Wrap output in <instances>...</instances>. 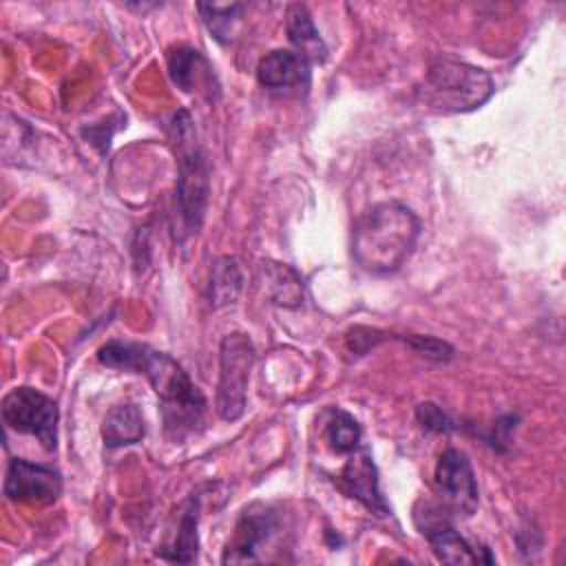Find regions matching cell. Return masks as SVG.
I'll list each match as a JSON object with an SVG mask.
<instances>
[{
    "label": "cell",
    "instance_id": "cell-21",
    "mask_svg": "<svg viewBox=\"0 0 566 566\" xmlns=\"http://www.w3.org/2000/svg\"><path fill=\"white\" fill-rule=\"evenodd\" d=\"M405 345H407L413 354H418V356H422V358H427V360H436V363H447V360H451L453 354H455V349H453L449 343H444V340H440V338H433V336H422V334H411V336H407V338H405Z\"/></svg>",
    "mask_w": 566,
    "mask_h": 566
},
{
    "label": "cell",
    "instance_id": "cell-24",
    "mask_svg": "<svg viewBox=\"0 0 566 566\" xmlns=\"http://www.w3.org/2000/svg\"><path fill=\"white\" fill-rule=\"evenodd\" d=\"M378 340H382L380 332L376 329H369V327H354L349 334H347V347L354 352V354H365L369 347H374Z\"/></svg>",
    "mask_w": 566,
    "mask_h": 566
},
{
    "label": "cell",
    "instance_id": "cell-17",
    "mask_svg": "<svg viewBox=\"0 0 566 566\" xmlns=\"http://www.w3.org/2000/svg\"><path fill=\"white\" fill-rule=\"evenodd\" d=\"M197 520H199V504L192 497L186 506L184 513L179 517V526H177V535L170 544V548H161L157 551L164 559L168 562H181V564H192L197 559V551H199V537H197Z\"/></svg>",
    "mask_w": 566,
    "mask_h": 566
},
{
    "label": "cell",
    "instance_id": "cell-4",
    "mask_svg": "<svg viewBox=\"0 0 566 566\" xmlns=\"http://www.w3.org/2000/svg\"><path fill=\"white\" fill-rule=\"evenodd\" d=\"M172 130H175V148H177V157H179L175 203H177V212H179L184 232L192 234L199 230L203 214H206L208 192H210V170H208V161L197 144L195 126H192L188 111H179L175 115Z\"/></svg>",
    "mask_w": 566,
    "mask_h": 566
},
{
    "label": "cell",
    "instance_id": "cell-19",
    "mask_svg": "<svg viewBox=\"0 0 566 566\" xmlns=\"http://www.w3.org/2000/svg\"><path fill=\"white\" fill-rule=\"evenodd\" d=\"M360 438L363 429L358 420L343 409H332L329 420L325 424V440L329 449L336 453H352L354 449L360 447Z\"/></svg>",
    "mask_w": 566,
    "mask_h": 566
},
{
    "label": "cell",
    "instance_id": "cell-18",
    "mask_svg": "<svg viewBox=\"0 0 566 566\" xmlns=\"http://www.w3.org/2000/svg\"><path fill=\"white\" fill-rule=\"evenodd\" d=\"M243 287V274L234 256H219L210 272L208 298L212 307L232 305Z\"/></svg>",
    "mask_w": 566,
    "mask_h": 566
},
{
    "label": "cell",
    "instance_id": "cell-15",
    "mask_svg": "<svg viewBox=\"0 0 566 566\" xmlns=\"http://www.w3.org/2000/svg\"><path fill=\"white\" fill-rule=\"evenodd\" d=\"M285 31H287V38L294 44L296 53H301L310 64L327 60V46H325L321 33L316 31L305 4H292L287 9Z\"/></svg>",
    "mask_w": 566,
    "mask_h": 566
},
{
    "label": "cell",
    "instance_id": "cell-12",
    "mask_svg": "<svg viewBox=\"0 0 566 566\" xmlns=\"http://www.w3.org/2000/svg\"><path fill=\"white\" fill-rule=\"evenodd\" d=\"M310 77V62L290 49L270 51L256 66L259 84L272 93H305Z\"/></svg>",
    "mask_w": 566,
    "mask_h": 566
},
{
    "label": "cell",
    "instance_id": "cell-7",
    "mask_svg": "<svg viewBox=\"0 0 566 566\" xmlns=\"http://www.w3.org/2000/svg\"><path fill=\"white\" fill-rule=\"evenodd\" d=\"M413 520L440 562H447V564H493L495 562L489 548L471 546L460 535V531H455V526L447 520V515H442V511L433 509L431 504L418 502L413 511Z\"/></svg>",
    "mask_w": 566,
    "mask_h": 566
},
{
    "label": "cell",
    "instance_id": "cell-6",
    "mask_svg": "<svg viewBox=\"0 0 566 566\" xmlns=\"http://www.w3.org/2000/svg\"><path fill=\"white\" fill-rule=\"evenodd\" d=\"M57 402L33 387H15L2 398V420L18 433L33 436L44 449L57 444Z\"/></svg>",
    "mask_w": 566,
    "mask_h": 566
},
{
    "label": "cell",
    "instance_id": "cell-16",
    "mask_svg": "<svg viewBox=\"0 0 566 566\" xmlns=\"http://www.w3.org/2000/svg\"><path fill=\"white\" fill-rule=\"evenodd\" d=\"M146 427L139 409L133 402H122L111 407L102 424V440L108 449L135 444L144 438Z\"/></svg>",
    "mask_w": 566,
    "mask_h": 566
},
{
    "label": "cell",
    "instance_id": "cell-9",
    "mask_svg": "<svg viewBox=\"0 0 566 566\" xmlns=\"http://www.w3.org/2000/svg\"><path fill=\"white\" fill-rule=\"evenodd\" d=\"M62 493V478L57 471L44 464H35L22 458H13L4 478V495L11 502L22 504H53Z\"/></svg>",
    "mask_w": 566,
    "mask_h": 566
},
{
    "label": "cell",
    "instance_id": "cell-1",
    "mask_svg": "<svg viewBox=\"0 0 566 566\" xmlns=\"http://www.w3.org/2000/svg\"><path fill=\"white\" fill-rule=\"evenodd\" d=\"M97 360L106 367L144 374L148 378L161 400L166 433L175 442H181L203 424L206 398L172 356L144 343L108 340L99 347Z\"/></svg>",
    "mask_w": 566,
    "mask_h": 566
},
{
    "label": "cell",
    "instance_id": "cell-8",
    "mask_svg": "<svg viewBox=\"0 0 566 566\" xmlns=\"http://www.w3.org/2000/svg\"><path fill=\"white\" fill-rule=\"evenodd\" d=\"M433 486L444 506L460 515H473L478 509V482L469 458L458 449H444L438 455Z\"/></svg>",
    "mask_w": 566,
    "mask_h": 566
},
{
    "label": "cell",
    "instance_id": "cell-14",
    "mask_svg": "<svg viewBox=\"0 0 566 566\" xmlns=\"http://www.w3.org/2000/svg\"><path fill=\"white\" fill-rule=\"evenodd\" d=\"M259 272L263 279V290L274 305L298 307L303 303V279L292 265L263 261Z\"/></svg>",
    "mask_w": 566,
    "mask_h": 566
},
{
    "label": "cell",
    "instance_id": "cell-11",
    "mask_svg": "<svg viewBox=\"0 0 566 566\" xmlns=\"http://www.w3.org/2000/svg\"><path fill=\"white\" fill-rule=\"evenodd\" d=\"M276 526H279V520L272 509L261 506V504L248 506L234 526V535H232L221 562L223 564L259 562L256 553L261 551L263 544L270 542Z\"/></svg>",
    "mask_w": 566,
    "mask_h": 566
},
{
    "label": "cell",
    "instance_id": "cell-13",
    "mask_svg": "<svg viewBox=\"0 0 566 566\" xmlns=\"http://www.w3.org/2000/svg\"><path fill=\"white\" fill-rule=\"evenodd\" d=\"M168 73L170 80L184 91V93H195L199 88L210 91V80L212 71L201 55V51L190 49V46H177L168 55Z\"/></svg>",
    "mask_w": 566,
    "mask_h": 566
},
{
    "label": "cell",
    "instance_id": "cell-10",
    "mask_svg": "<svg viewBox=\"0 0 566 566\" xmlns=\"http://www.w3.org/2000/svg\"><path fill=\"white\" fill-rule=\"evenodd\" d=\"M347 462L340 471V475L336 478L338 489L360 502L369 513L374 515H387L389 513V504L385 502L380 486H378V469L371 460V453L365 447L354 449L352 453H347Z\"/></svg>",
    "mask_w": 566,
    "mask_h": 566
},
{
    "label": "cell",
    "instance_id": "cell-3",
    "mask_svg": "<svg viewBox=\"0 0 566 566\" xmlns=\"http://www.w3.org/2000/svg\"><path fill=\"white\" fill-rule=\"evenodd\" d=\"M495 91L493 77L473 64L440 57L416 88L422 106L438 113H469L480 108Z\"/></svg>",
    "mask_w": 566,
    "mask_h": 566
},
{
    "label": "cell",
    "instance_id": "cell-23",
    "mask_svg": "<svg viewBox=\"0 0 566 566\" xmlns=\"http://www.w3.org/2000/svg\"><path fill=\"white\" fill-rule=\"evenodd\" d=\"M517 413H506L502 416L500 420L493 422V429H491V436H489V444L500 451V453H506L511 449V436L517 427Z\"/></svg>",
    "mask_w": 566,
    "mask_h": 566
},
{
    "label": "cell",
    "instance_id": "cell-20",
    "mask_svg": "<svg viewBox=\"0 0 566 566\" xmlns=\"http://www.w3.org/2000/svg\"><path fill=\"white\" fill-rule=\"evenodd\" d=\"M197 11L201 13L203 24L214 35V40L230 42L232 40V27L241 18V13L245 11V4H228V7L197 4Z\"/></svg>",
    "mask_w": 566,
    "mask_h": 566
},
{
    "label": "cell",
    "instance_id": "cell-22",
    "mask_svg": "<svg viewBox=\"0 0 566 566\" xmlns=\"http://www.w3.org/2000/svg\"><path fill=\"white\" fill-rule=\"evenodd\" d=\"M416 418L418 422L427 429V431H436V433H449L455 429V422L451 420V416L438 407L436 402H420L416 407Z\"/></svg>",
    "mask_w": 566,
    "mask_h": 566
},
{
    "label": "cell",
    "instance_id": "cell-2",
    "mask_svg": "<svg viewBox=\"0 0 566 566\" xmlns=\"http://www.w3.org/2000/svg\"><path fill=\"white\" fill-rule=\"evenodd\" d=\"M420 237V219L400 201L367 208L352 228V256L371 274H391L405 265Z\"/></svg>",
    "mask_w": 566,
    "mask_h": 566
},
{
    "label": "cell",
    "instance_id": "cell-5",
    "mask_svg": "<svg viewBox=\"0 0 566 566\" xmlns=\"http://www.w3.org/2000/svg\"><path fill=\"white\" fill-rule=\"evenodd\" d=\"M254 345L243 332L226 334L219 347V385H217V413L226 422L243 416L250 371L254 367Z\"/></svg>",
    "mask_w": 566,
    "mask_h": 566
}]
</instances>
